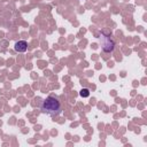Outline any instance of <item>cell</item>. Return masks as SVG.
Returning <instances> with one entry per match:
<instances>
[{
  "label": "cell",
  "instance_id": "2",
  "mask_svg": "<svg viewBox=\"0 0 147 147\" xmlns=\"http://www.w3.org/2000/svg\"><path fill=\"white\" fill-rule=\"evenodd\" d=\"M100 44H101V47H102L103 52L110 53V52L114 51L115 41L110 37V34H106L105 32H101V34H100Z\"/></svg>",
  "mask_w": 147,
  "mask_h": 147
},
{
  "label": "cell",
  "instance_id": "1",
  "mask_svg": "<svg viewBox=\"0 0 147 147\" xmlns=\"http://www.w3.org/2000/svg\"><path fill=\"white\" fill-rule=\"evenodd\" d=\"M40 110L44 114H47L52 117L57 116L62 111V105L60 100L55 96H47L40 105Z\"/></svg>",
  "mask_w": 147,
  "mask_h": 147
},
{
  "label": "cell",
  "instance_id": "3",
  "mask_svg": "<svg viewBox=\"0 0 147 147\" xmlns=\"http://www.w3.org/2000/svg\"><path fill=\"white\" fill-rule=\"evenodd\" d=\"M14 49H15L16 52H18V53H24V52H26V49H28V42H26L25 40H18V41L15 44Z\"/></svg>",
  "mask_w": 147,
  "mask_h": 147
},
{
  "label": "cell",
  "instance_id": "4",
  "mask_svg": "<svg viewBox=\"0 0 147 147\" xmlns=\"http://www.w3.org/2000/svg\"><path fill=\"white\" fill-rule=\"evenodd\" d=\"M79 95H80L82 98H87V96H90V90H88V88H82L80 92H79Z\"/></svg>",
  "mask_w": 147,
  "mask_h": 147
}]
</instances>
